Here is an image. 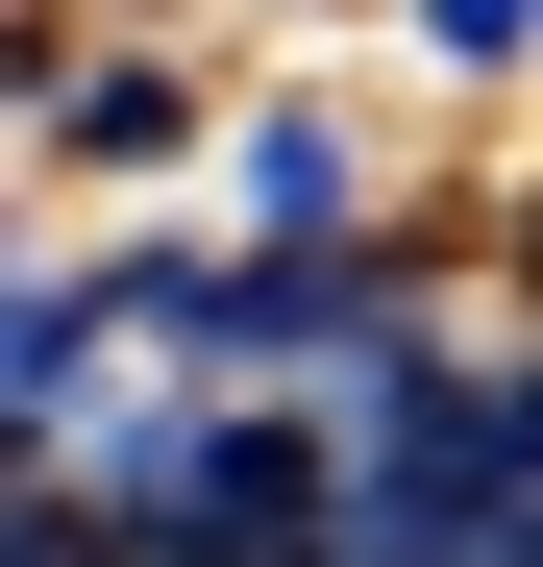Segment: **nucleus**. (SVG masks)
I'll return each instance as SVG.
<instances>
[{
  "label": "nucleus",
  "instance_id": "7ed1b4c3",
  "mask_svg": "<svg viewBox=\"0 0 543 567\" xmlns=\"http://www.w3.org/2000/svg\"><path fill=\"white\" fill-rule=\"evenodd\" d=\"M272 25H297V50H396V0H272Z\"/></svg>",
  "mask_w": 543,
  "mask_h": 567
},
{
  "label": "nucleus",
  "instance_id": "f257e3e1",
  "mask_svg": "<svg viewBox=\"0 0 543 567\" xmlns=\"http://www.w3.org/2000/svg\"><path fill=\"white\" fill-rule=\"evenodd\" d=\"M420 124H444V100H420L396 50H247L198 223H223V247H371V223H420V198H444Z\"/></svg>",
  "mask_w": 543,
  "mask_h": 567
},
{
  "label": "nucleus",
  "instance_id": "f03ea898",
  "mask_svg": "<svg viewBox=\"0 0 543 567\" xmlns=\"http://www.w3.org/2000/svg\"><path fill=\"white\" fill-rule=\"evenodd\" d=\"M396 74H420L444 124H519L543 100V0H396Z\"/></svg>",
  "mask_w": 543,
  "mask_h": 567
}]
</instances>
